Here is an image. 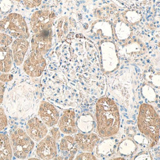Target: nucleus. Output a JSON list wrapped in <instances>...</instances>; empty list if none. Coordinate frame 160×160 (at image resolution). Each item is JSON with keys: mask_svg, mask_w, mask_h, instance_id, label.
Listing matches in <instances>:
<instances>
[{"mask_svg": "<svg viewBox=\"0 0 160 160\" xmlns=\"http://www.w3.org/2000/svg\"><path fill=\"white\" fill-rule=\"evenodd\" d=\"M96 126L101 139L116 136L120 132V109L111 98L102 96L96 102Z\"/></svg>", "mask_w": 160, "mask_h": 160, "instance_id": "obj_1", "label": "nucleus"}, {"mask_svg": "<svg viewBox=\"0 0 160 160\" xmlns=\"http://www.w3.org/2000/svg\"><path fill=\"white\" fill-rule=\"evenodd\" d=\"M136 124L139 132L150 139L151 148L157 145L160 138V117L152 105L141 104Z\"/></svg>", "mask_w": 160, "mask_h": 160, "instance_id": "obj_2", "label": "nucleus"}, {"mask_svg": "<svg viewBox=\"0 0 160 160\" xmlns=\"http://www.w3.org/2000/svg\"><path fill=\"white\" fill-rule=\"evenodd\" d=\"M100 68L103 74L110 75L120 67V58L116 45L112 40L104 39L98 47Z\"/></svg>", "mask_w": 160, "mask_h": 160, "instance_id": "obj_3", "label": "nucleus"}, {"mask_svg": "<svg viewBox=\"0 0 160 160\" xmlns=\"http://www.w3.org/2000/svg\"><path fill=\"white\" fill-rule=\"evenodd\" d=\"M0 31L13 38L28 39L30 36V30L25 18L18 13H10L0 19Z\"/></svg>", "mask_w": 160, "mask_h": 160, "instance_id": "obj_4", "label": "nucleus"}, {"mask_svg": "<svg viewBox=\"0 0 160 160\" xmlns=\"http://www.w3.org/2000/svg\"><path fill=\"white\" fill-rule=\"evenodd\" d=\"M9 136L14 157L19 159H28L35 148V142L26 131L16 128L10 132Z\"/></svg>", "mask_w": 160, "mask_h": 160, "instance_id": "obj_5", "label": "nucleus"}, {"mask_svg": "<svg viewBox=\"0 0 160 160\" xmlns=\"http://www.w3.org/2000/svg\"><path fill=\"white\" fill-rule=\"evenodd\" d=\"M46 68L47 61L45 55L31 50L22 63L24 72L33 78L42 76Z\"/></svg>", "mask_w": 160, "mask_h": 160, "instance_id": "obj_6", "label": "nucleus"}, {"mask_svg": "<svg viewBox=\"0 0 160 160\" xmlns=\"http://www.w3.org/2000/svg\"><path fill=\"white\" fill-rule=\"evenodd\" d=\"M56 14L48 9L36 11L30 18L29 28L33 34L48 29H52L54 25Z\"/></svg>", "mask_w": 160, "mask_h": 160, "instance_id": "obj_7", "label": "nucleus"}, {"mask_svg": "<svg viewBox=\"0 0 160 160\" xmlns=\"http://www.w3.org/2000/svg\"><path fill=\"white\" fill-rule=\"evenodd\" d=\"M53 40V28L33 34L30 41V50L46 55L52 49Z\"/></svg>", "mask_w": 160, "mask_h": 160, "instance_id": "obj_8", "label": "nucleus"}, {"mask_svg": "<svg viewBox=\"0 0 160 160\" xmlns=\"http://www.w3.org/2000/svg\"><path fill=\"white\" fill-rule=\"evenodd\" d=\"M58 142L52 135L48 134L36 145L35 150L36 157L45 160L56 159L58 156Z\"/></svg>", "mask_w": 160, "mask_h": 160, "instance_id": "obj_9", "label": "nucleus"}, {"mask_svg": "<svg viewBox=\"0 0 160 160\" xmlns=\"http://www.w3.org/2000/svg\"><path fill=\"white\" fill-rule=\"evenodd\" d=\"M37 116L50 128L56 126L60 118V114L57 108L47 100H42L39 103Z\"/></svg>", "mask_w": 160, "mask_h": 160, "instance_id": "obj_10", "label": "nucleus"}, {"mask_svg": "<svg viewBox=\"0 0 160 160\" xmlns=\"http://www.w3.org/2000/svg\"><path fill=\"white\" fill-rule=\"evenodd\" d=\"M77 113L73 108L63 111L58 122V128L65 135H73L78 132Z\"/></svg>", "mask_w": 160, "mask_h": 160, "instance_id": "obj_11", "label": "nucleus"}, {"mask_svg": "<svg viewBox=\"0 0 160 160\" xmlns=\"http://www.w3.org/2000/svg\"><path fill=\"white\" fill-rule=\"evenodd\" d=\"M25 131L34 142H38L48 134V127L38 116L31 117L27 121Z\"/></svg>", "mask_w": 160, "mask_h": 160, "instance_id": "obj_12", "label": "nucleus"}, {"mask_svg": "<svg viewBox=\"0 0 160 160\" xmlns=\"http://www.w3.org/2000/svg\"><path fill=\"white\" fill-rule=\"evenodd\" d=\"M30 48V42L26 38H13L11 44L14 66L20 67L25 59Z\"/></svg>", "mask_w": 160, "mask_h": 160, "instance_id": "obj_13", "label": "nucleus"}, {"mask_svg": "<svg viewBox=\"0 0 160 160\" xmlns=\"http://www.w3.org/2000/svg\"><path fill=\"white\" fill-rule=\"evenodd\" d=\"M74 138L79 150L91 153L95 150L96 145L101 140L99 135L92 132L77 133L74 134Z\"/></svg>", "mask_w": 160, "mask_h": 160, "instance_id": "obj_14", "label": "nucleus"}, {"mask_svg": "<svg viewBox=\"0 0 160 160\" xmlns=\"http://www.w3.org/2000/svg\"><path fill=\"white\" fill-rule=\"evenodd\" d=\"M59 149L64 159H73L79 151L74 137L72 135H65L61 137L59 142Z\"/></svg>", "mask_w": 160, "mask_h": 160, "instance_id": "obj_15", "label": "nucleus"}, {"mask_svg": "<svg viewBox=\"0 0 160 160\" xmlns=\"http://www.w3.org/2000/svg\"><path fill=\"white\" fill-rule=\"evenodd\" d=\"M114 36L120 42H126L131 39L133 34L131 25L123 18L116 20L113 24Z\"/></svg>", "mask_w": 160, "mask_h": 160, "instance_id": "obj_16", "label": "nucleus"}, {"mask_svg": "<svg viewBox=\"0 0 160 160\" xmlns=\"http://www.w3.org/2000/svg\"><path fill=\"white\" fill-rule=\"evenodd\" d=\"M117 145L118 142L114 137L103 138L96 145V154L98 158L109 157L116 152Z\"/></svg>", "mask_w": 160, "mask_h": 160, "instance_id": "obj_17", "label": "nucleus"}, {"mask_svg": "<svg viewBox=\"0 0 160 160\" xmlns=\"http://www.w3.org/2000/svg\"><path fill=\"white\" fill-rule=\"evenodd\" d=\"M91 31L102 40L108 39L112 40L114 38V30H113V24L110 22L99 20L92 24Z\"/></svg>", "mask_w": 160, "mask_h": 160, "instance_id": "obj_18", "label": "nucleus"}, {"mask_svg": "<svg viewBox=\"0 0 160 160\" xmlns=\"http://www.w3.org/2000/svg\"><path fill=\"white\" fill-rule=\"evenodd\" d=\"M14 65L10 46H0V72H11Z\"/></svg>", "mask_w": 160, "mask_h": 160, "instance_id": "obj_19", "label": "nucleus"}, {"mask_svg": "<svg viewBox=\"0 0 160 160\" xmlns=\"http://www.w3.org/2000/svg\"><path fill=\"white\" fill-rule=\"evenodd\" d=\"M145 46L143 43L136 38L129 39L122 46V52L124 55L129 56H135L143 54L145 52Z\"/></svg>", "mask_w": 160, "mask_h": 160, "instance_id": "obj_20", "label": "nucleus"}, {"mask_svg": "<svg viewBox=\"0 0 160 160\" xmlns=\"http://www.w3.org/2000/svg\"><path fill=\"white\" fill-rule=\"evenodd\" d=\"M77 128L83 133H90L94 129L96 125V120L91 113H83L79 116L77 120Z\"/></svg>", "mask_w": 160, "mask_h": 160, "instance_id": "obj_21", "label": "nucleus"}, {"mask_svg": "<svg viewBox=\"0 0 160 160\" xmlns=\"http://www.w3.org/2000/svg\"><path fill=\"white\" fill-rule=\"evenodd\" d=\"M13 153L10 136L0 132V159L10 160L13 159Z\"/></svg>", "mask_w": 160, "mask_h": 160, "instance_id": "obj_22", "label": "nucleus"}, {"mask_svg": "<svg viewBox=\"0 0 160 160\" xmlns=\"http://www.w3.org/2000/svg\"><path fill=\"white\" fill-rule=\"evenodd\" d=\"M137 148V144L132 138H125L118 142L116 151L120 156L129 157L134 154L136 152Z\"/></svg>", "mask_w": 160, "mask_h": 160, "instance_id": "obj_23", "label": "nucleus"}, {"mask_svg": "<svg viewBox=\"0 0 160 160\" xmlns=\"http://www.w3.org/2000/svg\"><path fill=\"white\" fill-rule=\"evenodd\" d=\"M69 20L67 16H61L56 23V35L59 41L64 42L69 36Z\"/></svg>", "mask_w": 160, "mask_h": 160, "instance_id": "obj_24", "label": "nucleus"}, {"mask_svg": "<svg viewBox=\"0 0 160 160\" xmlns=\"http://www.w3.org/2000/svg\"><path fill=\"white\" fill-rule=\"evenodd\" d=\"M114 1L119 5L125 6L126 8H133L160 2V0H114Z\"/></svg>", "mask_w": 160, "mask_h": 160, "instance_id": "obj_25", "label": "nucleus"}, {"mask_svg": "<svg viewBox=\"0 0 160 160\" xmlns=\"http://www.w3.org/2000/svg\"><path fill=\"white\" fill-rule=\"evenodd\" d=\"M141 93L142 97L149 102H155L157 100V94L152 86L145 83L141 87Z\"/></svg>", "mask_w": 160, "mask_h": 160, "instance_id": "obj_26", "label": "nucleus"}, {"mask_svg": "<svg viewBox=\"0 0 160 160\" xmlns=\"http://www.w3.org/2000/svg\"><path fill=\"white\" fill-rule=\"evenodd\" d=\"M123 19L126 21L131 25H134V24H138L141 19V15L139 12L135 10H128L122 13Z\"/></svg>", "mask_w": 160, "mask_h": 160, "instance_id": "obj_27", "label": "nucleus"}, {"mask_svg": "<svg viewBox=\"0 0 160 160\" xmlns=\"http://www.w3.org/2000/svg\"><path fill=\"white\" fill-rule=\"evenodd\" d=\"M144 76L147 83L152 86L153 87L160 89V72H146Z\"/></svg>", "mask_w": 160, "mask_h": 160, "instance_id": "obj_28", "label": "nucleus"}, {"mask_svg": "<svg viewBox=\"0 0 160 160\" xmlns=\"http://www.w3.org/2000/svg\"><path fill=\"white\" fill-rule=\"evenodd\" d=\"M131 137H132V139L136 144L141 145V146L151 147V141H150V139L143 134H141L140 132H136Z\"/></svg>", "mask_w": 160, "mask_h": 160, "instance_id": "obj_29", "label": "nucleus"}, {"mask_svg": "<svg viewBox=\"0 0 160 160\" xmlns=\"http://www.w3.org/2000/svg\"><path fill=\"white\" fill-rule=\"evenodd\" d=\"M8 126V119L5 108L0 106V132L5 131Z\"/></svg>", "mask_w": 160, "mask_h": 160, "instance_id": "obj_30", "label": "nucleus"}, {"mask_svg": "<svg viewBox=\"0 0 160 160\" xmlns=\"http://www.w3.org/2000/svg\"><path fill=\"white\" fill-rule=\"evenodd\" d=\"M43 0H22V5L28 9H34L42 5Z\"/></svg>", "mask_w": 160, "mask_h": 160, "instance_id": "obj_31", "label": "nucleus"}, {"mask_svg": "<svg viewBox=\"0 0 160 160\" xmlns=\"http://www.w3.org/2000/svg\"><path fill=\"white\" fill-rule=\"evenodd\" d=\"M13 40L11 36L0 31V46H11Z\"/></svg>", "mask_w": 160, "mask_h": 160, "instance_id": "obj_32", "label": "nucleus"}, {"mask_svg": "<svg viewBox=\"0 0 160 160\" xmlns=\"http://www.w3.org/2000/svg\"><path fill=\"white\" fill-rule=\"evenodd\" d=\"M74 159H80V160H90V159H97V157L94 156L93 153L91 152H83L79 153L77 156H75Z\"/></svg>", "mask_w": 160, "mask_h": 160, "instance_id": "obj_33", "label": "nucleus"}, {"mask_svg": "<svg viewBox=\"0 0 160 160\" xmlns=\"http://www.w3.org/2000/svg\"><path fill=\"white\" fill-rule=\"evenodd\" d=\"M133 159H137V160H149L153 159L152 156L150 153L149 151H142L136 154L132 158Z\"/></svg>", "mask_w": 160, "mask_h": 160, "instance_id": "obj_34", "label": "nucleus"}, {"mask_svg": "<svg viewBox=\"0 0 160 160\" xmlns=\"http://www.w3.org/2000/svg\"><path fill=\"white\" fill-rule=\"evenodd\" d=\"M13 75L9 73H2L0 72V81H2L4 83H8L13 81Z\"/></svg>", "mask_w": 160, "mask_h": 160, "instance_id": "obj_35", "label": "nucleus"}, {"mask_svg": "<svg viewBox=\"0 0 160 160\" xmlns=\"http://www.w3.org/2000/svg\"><path fill=\"white\" fill-rule=\"evenodd\" d=\"M49 134L52 135V137L56 139V141L59 142V140H60L61 139V131L59 129V128H57V127H55V126L51 128V130L49 131Z\"/></svg>", "mask_w": 160, "mask_h": 160, "instance_id": "obj_36", "label": "nucleus"}, {"mask_svg": "<svg viewBox=\"0 0 160 160\" xmlns=\"http://www.w3.org/2000/svg\"><path fill=\"white\" fill-rule=\"evenodd\" d=\"M5 89H6V83H4L2 81H0V106H1L3 102Z\"/></svg>", "mask_w": 160, "mask_h": 160, "instance_id": "obj_37", "label": "nucleus"}, {"mask_svg": "<svg viewBox=\"0 0 160 160\" xmlns=\"http://www.w3.org/2000/svg\"><path fill=\"white\" fill-rule=\"evenodd\" d=\"M13 1H16V2H21L22 0H13Z\"/></svg>", "mask_w": 160, "mask_h": 160, "instance_id": "obj_38", "label": "nucleus"}, {"mask_svg": "<svg viewBox=\"0 0 160 160\" xmlns=\"http://www.w3.org/2000/svg\"><path fill=\"white\" fill-rule=\"evenodd\" d=\"M159 48H160V41H159Z\"/></svg>", "mask_w": 160, "mask_h": 160, "instance_id": "obj_39", "label": "nucleus"}]
</instances>
